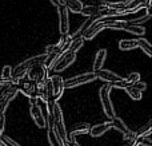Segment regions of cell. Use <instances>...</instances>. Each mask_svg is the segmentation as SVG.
I'll return each instance as SVG.
<instances>
[{"instance_id":"obj_17","label":"cell","mask_w":152,"mask_h":146,"mask_svg":"<svg viewBox=\"0 0 152 146\" xmlns=\"http://www.w3.org/2000/svg\"><path fill=\"white\" fill-rule=\"evenodd\" d=\"M111 122H112V129H116V130H119L123 136H126L127 133L129 131V129L127 128V125L123 122V121L120 119V118H118L115 115L113 118H111Z\"/></svg>"},{"instance_id":"obj_29","label":"cell","mask_w":152,"mask_h":146,"mask_svg":"<svg viewBox=\"0 0 152 146\" xmlns=\"http://www.w3.org/2000/svg\"><path fill=\"white\" fill-rule=\"evenodd\" d=\"M51 52H60L63 54V51H61V48L59 47L58 44H50L45 47V54H51Z\"/></svg>"},{"instance_id":"obj_18","label":"cell","mask_w":152,"mask_h":146,"mask_svg":"<svg viewBox=\"0 0 152 146\" xmlns=\"http://www.w3.org/2000/svg\"><path fill=\"white\" fill-rule=\"evenodd\" d=\"M137 47V39H121L119 42V48L123 51H129Z\"/></svg>"},{"instance_id":"obj_19","label":"cell","mask_w":152,"mask_h":146,"mask_svg":"<svg viewBox=\"0 0 152 146\" xmlns=\"http://www.w3.org/2000/svg\"><path fill=\"white\" fill-rule=\"evenodd\" d=\"M60 55H61L60 52H51V54H45V59H44V63H43V66H44L47 70L52 69V66L56 63V60H58V58H59Z\"/></svg>"},{"instance_id":"obj_2","label":"cell","mask_w":152,"mask_h":146,"mask_svg":"<svg viewBox=\"0 0 152 146\" xmlns=\"http://www.w3.org/2000/svg\"><path fill=\"white\" fill-rule=\"evenodd\" d=\"M111 90H112V86L111 83H105L100 87V91H99V97H100V101H102V106H103V110H104L105 115L108 118H113L115 117V110H113V105H112V101H111Z\"/></svg>"},{"instance_id":"obj_37","label":"cell","mask_w":152,"mask_h":146,"mask_svg":"<svg viewBox=\"0 0 152 146\" xmlns=\"http://www.w3.org/2000/svg\"><path fill=\"white\" fill-rule=\"evenodd\" d=\"M1 133H3V131H1V130H0V136H1Z\"/></svg>"},{"instance_id":"obj_4","label":"cell","mask_w":152,"mask_h":146,"mask_svg":"<svg viewBox=\"0 0 152 146\" xmlns=\"http://www.w3.org/2000/svg\"><path fill=\"white\" fill-rule=\"evenodd\" d=\"M95 79H97L95 71L94 72H86V74H81V75H77V77L69 78V79L64 80V88L77 87V86L86 85V83L92 82V80H95Z\"/></svg>"},{"instance_id":"obj_11","label":"cell","mask_w":152,"mask_h":146,"mask_svg":"<svg viewBox=\"0 0 152 146\" xmlns=\"http://www.w3.org/2000/svg\"><path fill=\"white\" fill-rule=\"evenodd\" d=\"M53 126V121H52V113L51 114H48V119H47V130H48V142H50L51 146H61L60 144V139L58 138V136L55 134V131H53L52 129Z\"/></svg>"},{"instance_id":"obj_36","label":"cell","mask_w":152,"mask_h":146,"mask_svg":"<svg viewBox=\"0 0 152 146\" xmlns=\"http://www.w3.org/2000/svg\"><path fill=\"white\" fill-rule=\"evenodd\" d=\"M131 1H134V0H124V4H128V3H131Z\"/></svg>"},{"instance_id":"obj_33","label":"cell","mask_w":152,"mask_h":146,"mask_svg":"<svg viewBox=\"0 0 152 146\" xmlns=\"http://www.w3.org/2000/svg\"><path fill=\"white\" fill-rule=\"evenodd\" d=\"M51 3H52L53 5H56V7H58V5H61L63 4V0H50Z\"/></svg>"},{"instance_id":"obj_30","label":"cell","mask_w":152,"mask_h":146,"mask_svg":"<svg viewBox=\"0 0 152 146\" xmlns=\"http://www.w3.org/2000/svg\"><path fill=\"white\" fill-rule=\"evenodd\" d=\"M126 79L129 82V85H134L135 82L140 80V74L139 72H131V74L128 75V78H126Z\"/></svg>"},{"instance_id":"obj_10","label":"cell","mask_w":152,"mask_h":146,"mask_svg":"<svg viewBox=\"0 0 152 146\" xmlns=\"http://www.w3.org/2000/svg\"><path fill=\"white\" fill-rule=\"evenodd\" d=\"M18 93H19V91H18V87H16L15 83H13V87L11 88V90L8 91V93L5 94V95L1 99H0V115L5 113V110H7L8 105L11 103V101H12V99L15 98L16 95H18Z\"/></svg>"},{"instance_id":"obj_8","label":"cell","mask_w":152,"mask_h":146,"mask_svg":"<svg viewBox=\"0 0 152 146\" xmlns=\"http://www.w3.org/2000/svg\"><path fill=\"white\" fill-rule=\"evenodd\" d=\"M29 111H31V115H32V118H34V121H35V125H36L37 128H40V129L47 128V118L44 117V114H43V111L40 110V107L37 106L36 102L31 105Z\"/></svg>"},{"instance_id":"obj_16","label":"cell","mask_w":152,"mask_h":146,"mask_svg":"<svg viewBox=\"0 0 152 146\" xmlns=\"http://www.w3.org/2000/svg\"><path fill=\"white\" fill-rule=\"evenodd\" d=\"M123 31H127V32H131L134 35H137V36H143L145 34V28L142 26H135V24H129L128 21L126 20V26H124Z\"/></svg>"},{"instance_id":"obj_6","label":"cell","mask_w":152,"mask_h":146,"mask_svg":"<svg viewBox=\"0 0 152 146\" xmlns=\"http://www.w3.org/2000/svg\"><path fill=\"white\" fill-rule=\"evenodd\" d=\"M103 29H105V21L97 19V20H95L94 23H92L91 26H89L88 28L83 32L81 38H83L84 40H91V39H94V38L96 36L99 32H102Z\"/></svg>"},{"instance_id":"obj_25","label":"cell","mask_w":152,"mask_h":146,"mask_svg":"<svg viewBox=\"0 0 152 146\" xmlns=\"http://www.w3.org/2000/svg\"><path fill=\"white\" fill-rule=\"evenodd\" d=\"M0 146H20L8 136H0Z\"/></svg>"},{"instance_id":"obj_24","label":"cell","mask_w":152,"mask_h":146,"mask_svg":"<svg viewBox=\"0 0 152 146\" xmlns=\"http://www.w3.org/2000/svg\"><path fill=\"white\" fill-rule=\"evenodd\" d=\"M0 75L3 77V79L13 83V80H12V67L11 66H4L3 67V71H1V74Z\"/></svg>"},{"instance_id":"obj_31","label":"cell","mask_w":152,"mask_h":146,"mask_svg":"<svg viewBox=\"0 0 152 146\" xmlns=\"http://www.w3.org/2000/svg\"><path fill=\"white\" fill-rule=\"evenodd\" d=\"M132 86H134L135 88H137V90H140V91H142V93L145 90V88H147V83H144V82H140V80H137V82H135Z\"/></svg>"},{"instance_id":"obj_3","label":"cell","mask_w":152,"mask_h":146,"mask_svg":"<svg viewBox=\"0 0 152 146\" xmlns=\"http://www.w3.org/2000/svg\"><path fill=\"white\" fill-rule=\"evenodd\" d=\"M26 75L31 80H34L36 85H40V83H43L48 78V70L43 66V63H37V64H34L27 71Z\"/></svg>"},{"instance_id":"obj_9","label":"cell","mask_w":152,"mask_h":146,"mask_svg":"<svg viewBox=\"0 0 152 146\" xmlns=\"http://www.w3.org/2000/svg\"><path fill=\"white\" fill-rule=\"evenodd\" d=\"M50 79L53 88V101L58 102L64 93V79L61 77H59V75H55V77L50 78Z\"/></svg>"},{"instance_id":"obj_27","label":"cell","mask_w":152,"mask_h":146,"mask_svg":"<svg viewBox=\"0 0 152 146\" xmlns=\"http://www.w3.org/2000/svg\"><path fill=\"white\" fill-rule=\"evenodd\" d=\"M135 141L137 142L139 145H144V146H152V142H151V138L150 136L147 137H139L137 136L136 138H135Z\"/></svg>"},{"instance_id":"obj_5","label":"cell","mask_w":152,"mask_h":146,"mask_svg":"<svg viewBox=\"0 0 152 146\" xmlns=\"http://www.w3.org/2000/svg\"><path fill=\"white\" fill-rule=\"evenodd\" d=\"M76 59V52H72V51H64L60 56L58 58L56 63L52 66V70L55 71H63L66 70L68 66H71Z\"/></svg>"},{"instance_id":"obj_21","label":"cell","mask_w":152,"mask_h":146,"mask_svg":"<svg viewBox=\"0 0 152 146\" xmlns=\"http://www.w3.org/2000/svg\"><path fill=\"white\" fill-rule=\"evenodd\" d=\"M124 90L127 91V94H128L129 97H131V99H134V101H140L143 97V93L140 90H137V88H135L134 86H128V87H126Z\"/></svg>"},{"instance_id":"obj_13","label":"cell","mask_w":152,"mask_h":146,"mask_svg":"<svg viewBox=\"0 0 152 146\" xmlns=\"http://www.w3.org/2000/svg\"><path fill=\"white\" fill-rule=\"evenodd\" d=\"M110 129H112V122H111V119L108 121V122H103V123H99V125H95V126H92V128H89V134L96 138V137H100L104 133H107Z\"/></svg>"},{"instance_id":"obj_1","label":"cell","mask_w":152,"mask_h":146,"mask_svg":"<svg viewBox=\"0 0 152 146\" xmlns=\"http://www.w3.org/2000/svg\"><path fill=\"white\" fill-rule=\"evenodd\" d=\"M44 59H45V55H37V56H32V58H29V59H27V60L19 63L18 66L12 70V80L15 82L18 78L24 77V75L27 74V71H28L34 64L44 63Z\"/></svg>"},{"instance_id":"obj_15","label":"cell","mask_w":152,"mask_h":146,"mask_svg":"<svg viewBox=\"0 0 152 146\" xmlns=\"http://www.w3.org/2000/svg\"><path fill=\"white\" fill-rule=\"evenodd\" d=\"M105 56H107V50L105 48H102L96 52V56H95V60H94V70L97 71L103 67V63L105 60Z\"/></svg>"},{"instance_id":"obj_12","label":"cell","mask_w":152,"mask_h":146,"mask_svg":"<svg viewBox=\"0 0 152 146\" xmlns=\"http://www.w3.org/2000/svg\"><path fill=\"white\" fill-rule=\"evenodd\" d=\"M95 74H96V78H99V79L104 80V82L107 83H113L116 82V80L121 79V77H119L118 74H115V72L110 71V70H97V71H95Z\"/></svg>"},{"instance_id":"obj_14","label":"cell","mask_w":152,"mask_h":146,"mask_svg":"<svg viewBox=\"0 0 152 146\" xmlns=\"http://www.w3.org/2000/svg\"><path fill=\"white\" fill-rule=\"evenodd\" d=\"M89 128L91 126L88 125V123H79V125H76L74 129H72L71 134H69V142L75 141V137L76 136H80V134H86V133H89Z\"/></svg>"},{"instance_id":"obj_26","label":"cell","mask_w":152,"mask_h":146,"mask_svg":"<svg viewBox=\"0 0 152 146\" xmlns=\"http://www.w3.org/2000/svg\"><path fill=\"white\" fill-rule=\"evenodd\" d=\"M111 86H112V87H118V88H126V87H128V86H131V85H129V82L127 79H123V78H121V79L111 83Z\"/></svg>"},{"instance_id":"obj_34","label":"cell","mask_w":152,"mask_h":146,"mask_svg":"<svg viewBox=\"0 0 152 146\" xmlns=\"http://www.w3.org/2000/svg\"><path fill=\"white\" fill-rule=\"evenodd\" d=\"M5 83H10V82H8V80H5V79H3V77L0 75V86H1V85H5ZM11 83H12V82H11Z\"/></svg>"},{"instance_id":"obj_28","label":"cell","mask_w":152,"mask_h":146,"mask_svg":"<svg viewBox=\"0 0 152 146\" xmlns=\"http://www.w3.org/2000/svg\"><path fill=\"white\" fill-rule=\"evenodd\" d=\"M12 87H13V83H11V82H10V83H5V85H1V86H0V99H1L3 97H4L5 94H7L8 91H10Z\"/></svg>"},{"instance_id":"obj_35","label":"cell","mask_w":152,"mask_h":146,"mask_svg":"<svg viewBox=\"0 0 152 146\" xmlns=\"http://www.w3.org/2000/svg\"><path fill=\"white\" fill-rule=\"evenodd\" d=\"M69 146H80L79 144H76L75 141H72V142H69Z\"/></svg>"},{"instance_id":"obj_20","label":"cell","mask_w":152,"mask_h":146,"mask_svg":"<svg viewBox=\"0 0 152 146\" xmlns=\"http://www.w3.org/2000/svg\"><path fill=\"white\" fill-rule=\"evenodd\" d=\"M137 47L142 48V51L147 56H152V46L150 44V42L147 39H144V38L137 39Z\"/></svg>"},{"instance_id":"obj_23","label":"cell","mask_w":152,"mask_h":146,"mask_svg":"<svg viewBox=\"0 0 152 146\" xmlns=\"http://www.w3.org/2000/svg\"><path fill=\"white\" fill-rule=\"evenodd\" d=\"M151 131H152V125H151V121L147 123L145 126H143V128H140L139 130L136 131V137L139 136V137H147V136H150L151 134Z\"/></svg>"},{"instance_id":"obj_7","label":"cell","mask_w":152,"mask_h":146,"mask_svg":"<svg viewBox=\"0 0 152 146\" xmlns=\"http://www.w3.org/2000/svg\"><path fill=\"white\" fill-rule=\"evenodd\" d=\"M59 11V29H60L61 35L68 34L69 29V19H68V10L64 4L58 5Z\"/></svg>"},{"instance_id":"obj_22","label":"cell","mask_w":152,"mask_h":146,"mask_svg":"<svg viewBox=\"0 0 152 146\" xmlns=\"http://www.w3.org/2000/svg\"><path fill=\"white\" fill-rule=\"evenodd\" d=\"M84 44V39L83 38H74L71 40V44H69L68 51H72V52H77Z\"/></svg>"},{"instance_id":"obj_32","label":"cell","mask_w":152,"mask_h":146,"mask_svg":"<svg viewBox=\"0 0 152 146\" xmlns=\"http://www.w3.org/2000/svg\"><path fill=\"white\" fill-rule=\"evenodd\" d=\"M4 126H5V117H4V114H1L0 115V130H4Z\"/></svg>"}]
</instances>
